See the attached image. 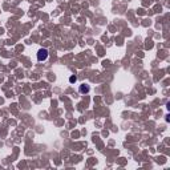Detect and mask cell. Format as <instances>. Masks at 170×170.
Listing matches in <instances>:
<instances>
[{
	"label": "cell",
	"instance_id": "6da1fadb",
	"mask_svg": "<svg viewBox=\"0 0 170 170\" xmlns=\"http://www.w3.org/2000/svg\"><path fill=\"white\" fill-rule=\"evenodd\" d=\"M48 59V50L45 48H40L37 52V60L39 61H45Z\"/></svg>",
	"mask_w": 170,
	"mask_h": 170
},
{
	"label": "cell",
	"instance_id": "3957f363",
	"mask_svg": "<svg viewBox=\"0 0 170 170\" xmlns=\"http://www.w3.org/2000/svg\"><path fill=\"white\" fill-rule=\"evenodd\" d=\"M69 81H71V82H76V81H77V77H76V76H72V77L69 78Z\"/></svg>",
	"mask_w": 170,
	"mask_h": 170
},
{
	"label": "cell",
	"instance_id": "7a4b0ae2",
	"mask_svg": "<svg viewBox=\"0 0 170 170\" xmlns=\"http://www.w3.org/2000/svg\"><path fill=\"white\" fill-rule=\"evenodd\" d=\"M89 90H90L89 85H85V84H82L81 87H80V93H82V94H84V93H88Z\"/></svg>",
	"mask_w": 170,
	"mask_h": 170
}]
</instances>
